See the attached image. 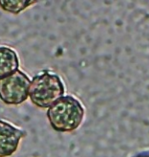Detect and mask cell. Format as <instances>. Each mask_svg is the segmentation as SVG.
Returning a JSON list of instances; mask_svg holds the SVG:
<instances>
[{
	"instance_id": "obj_1",
	"label": "cell",
	"mask_w": 149,
	"mask_h": 157,
	"mask_svg": "<svg viewBox=\"0 0 149 157\" xmlns=\"http://www.w3.org/2000/svg\"><path fill=\"white\" fill-rule=\"evenodd\" d=\"M84 110L74 97L65 96L55 101L47 111L48 121L58 132H71L82 123Z\"/></svg>"
},
{
	"instance_id": "obj_2",
	"label": "cell",
	"mask_w": 149,
	"mask_h": 157,
	"mask_svg": "<svg viewBox=\"0 0 149 157\" xmlns=\"http://www.w3.org/2000/svg\"><path fill=\"white\" fill-rule=\"evenodd\" d=\"M64 94L62 82L55 74L48 72L36 76L29 86V96L32 102L40 107H50Z\"/></svg>"
},
{
	"instance_id": "obj_3",
	"label": "cell",
	"mask_w": 149,
	"mask_h": 157,
	"mask_svg": "<svg viewBox=\"0 0 149 157\" xmlns=\"http://www.w3.org/2000/svg\"><path fill=\"white\" fill-rule=\"evenodd\" d=\"M31 81L27 76L18 71L0 79V99L6 104L18 105L29 96Z\"/></svg>"
},
{
	"instance_id": "obj_4",
	"label": "cell",
	"mask_w": 149,
	"mask_h": 157,
	"mask_svg": "<svg viewBox=\"0 0 149 157\" xmlns=\"http://www.w3.org/2000/svg\"><path fill=\"white\" fill-rule=\"evenodd\" d=\"M22 136L21 130L0 121V157L10 156L15 153Z\"/></svg>"
},
{
	"instance_id": "obj_5",
	"label": "cell",
	"mask_w": 149,
	"mask_h": 157,
	"mask_svg": "<svg viewBox=\"0 0 149 157\" xmlns=\"http://www.w3.org/2000/svg\"><path fill=\"white\" fill-rule=\"evenodd\" d=\"M18 59L16 52L8 47H0V79L18 71Z\"/></svg>"
},
{
	"instance_id": "obj_6",
	"label": "cell",
	"mask_w": 149,
	"mask_h": 157,
	"mask_svg": "<svg viewBox=\"0 0 149 157\" xmlns=\"http://www.w3.org/2000/svg\"><path fill=\"white\" fill-rule=\"evenodd\" d=\"M34 3L33 1H0V6L6 11L18 14Z\"/></svg>"
}]
</instances>
